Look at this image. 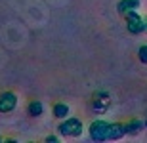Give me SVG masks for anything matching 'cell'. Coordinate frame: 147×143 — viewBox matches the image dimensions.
<instances>
[{
	"label": "cell",
	"mask_w": 147,
	"mask_h": 143,
	"mask_svg": "<svg viewBox=\"0 0 147 143\" xmlns=\"http://www.w3.org/2000/svg\"><path fill=\"white\" fill-rule=\"evenodd\" d=\"M111 105V95L107 92H98V94H94V99H92V107L94 111L98 113V115H103L105 111L109 109Z\"/></svg>",
	"instance_id": "cell-4"
},
{
	"label": "cell",
	"mask_w": 147,
	"mask_h": 143,
	"mask_svg": "<svg viewBox=\"0 0 147 143\" xmlns=\"http://www.w3.org/2000/svg\"><path fill=\"white\" fill-rule=\"evenodd\" d=\"M143 128H145V122L138 120V118H132V120H128V122L124 124L126 134H130V136H136V134H140Z\"/></svg>",
	"instance_id": "cell-7"
},
{
	"label": "cell",
	"mask_w": 147,
	"mask_h": 143,
	"mask_svg": "<svg viewBox=\"0 0 147 143\" xmlns=\"http://www.w3.org/2000/svg\"><path fill=\"white\" fill-rule=\"evenodd\" d=\"M145 128H147V118H145Z\"/></svg>",
	"instance_id": "cell-14"
},
{
	"label": "cell",
	"mask_w": 147,
	"mask_h": 143,
	"mask_svg": "<svg viewBox=\"0 0 147 143\" xmlns=\"http://www.w3.org/2000/svg\"><path fill=\"white\" fill-rule=\"evenodd\" d=\"M16 105H17V95L13 92L0 94V113H10L16 109Z\"/></svg>",
	"instance_id": "cell-5"
},
{
	"label": "cell",
	"mask_w": 147,
	"mask_h": 143,
	"mask_svg": "<svg viewBox=\"0 0 147 143\" xmlns=\"http://www.w3.org/2000/svg\"><path fill=\"white\" fill-rule=\"evenodd\" d=\"M140 8V0H120L117 4V10H119L120 15H126L128 11H134Z\"/></svg>",
	"instance_id": "cell-6"
},
{
	"label": "cell",
	"mask_w": 147,
	"mask_h": 143,
	"mask_svg": "<svg viewBox=\"0 0 147 143\" xmlns=\"http://www.w3.org/2000/svg\"><path fill=\"white\" fill-rule=\"evenodd\" d=\"M143 33H147V15L143 17Z\"/></svg>",
	"instance_id": "cell-12"
},
{
	"label": "cell",
	"mask_w": 147,
	"mask_h": 143,
	"mask_svg": "<svg viewBox=\"0 0 147 143\" xmlns=\"http://www.w3.org/2000/svg\"><path fill=\"white\" fill-rule=\"evenodd\" d=\"M138 57H140V61H142L143 65H147V44L140 46V50H138Z\"/></svg>",
	"instance_id": "cell-11"
},
{
	"label": "cell",
	"mask_w": 147,
	"mask_h": 143,
	"mask_svg": "<svg viewBox=\"0 0 147 143\" xmlns=\"http://www.w3.org/2000/svg\"><path fill=\"white\" fill-rule=\"evenodd\" d=\"M59 134L65 138H78L82 134V122L78 118H67L59 124Z\"/></svg>",
	"instance_id": "cell-2"
},
{
	"label": "cell",
	"mask_w": 147,
	"mask_h": 143,
	"mask_svg": "<svg viewBox=\"0 0 147 143\" xmlns=\"http://www.w3.org/2000/svg\"><path fill=\"white\" fill-rule=\"evenodd\" d=\"M27 111H29V115H31V116H40V115L44 113V105L40 103L38 99H33V101L29 103Z\"/></svg>",
	"instance_id": "cell-9"
},
{
	"label": "cell",
	"mask_w": 147,
	"mask_h": 143,
	"mask_svg": "<svg viewBox=\"0 0 147 143\" xmlns=\"http://www.w3.org/2000/svg\"><path fill=\"white\" fill-rule=\"evenodd\" d=\"M69 115V105L67 103H55L54 105V116L55 118H67Z\"/></svg>",
	"instance_id": "cell-10"
},
{
	"label": "cell",
	"mask_w": 147,
	"mask_h": 143,
	"mask_svg": "<svg viewBox=\"0 0 147 143\" xmlns=\"http://www.w3.org/2000/svg\"><path fill=\"white\" fill-rule=\"evenodd\" d=\"M109 122L105 120H94L92 124H90V138L94 139V141H107V138H109Z\"/></svg>",
	"instance_id": "cell-1"
},
{
	"label": "cell",
	"mask_w": 147,
	"mask_h": 143,
	"mask_svg": "<svg viewBox=\"0 0 147 143\" xmlns=\"http://www.w3.org/2000/svg\"><path fill=\"white\" fill-rule=\"evenodd\" d=\"M124 136H126L124 124H120V122H115V124H111V126H109V138H107V139H113V141H117V139L124 138Z\"/></svg>",
	"instance_id": "cell-8"
},
{
	"label": "cell",
	"mask_w": 147,
	"mask_h": 143,
	"mask_svg": "<svg viewBox=\"0 0 147 143\" xmlns=\"http://www.w3.org/2000/svg\"><path fill=\"white\" fill-rule=\"evenodd\" d=\"M124 17H126V29H128V33H132V34L143 33V17L138 13V10L128 11Z\"/></svg>",
	"instance_id": "cell-3"
},
{
	"label": "cell",
	"mask_w": 147,
	"mask_h": 143,
	"mask_svg": "<svg viewBox=\"0 0 147 143\" xmlns=\"http://www.w3.org/2000/svg\"><path fill=\"white\" fill-rule=\"evenodd\" d=\"M46 141H57V138L55 136H50V138H46Z\"/></svg>",
	"instance_id": "cell-13"
}]
</instances>
